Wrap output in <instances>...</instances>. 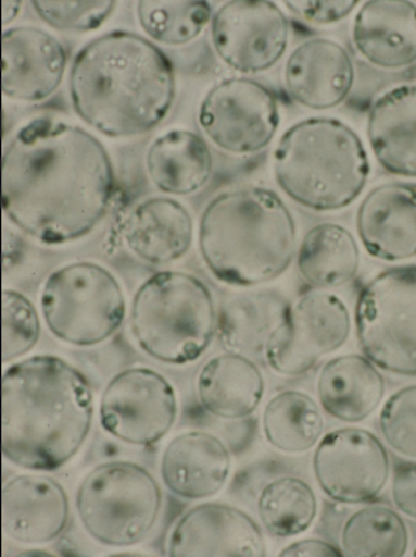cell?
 I'll return each instance as SVG.
<instances>
[{"label":"cell","instance_id":"cell-1","mask_svg":"<svg viewBox=\"0 0 416 557\" xmlns=\"http://www.w3.org/2000/svg\"><path fill=\"white\" fill-rule=\"evenodd\" d=\"M115 188L105 146L83 127L38 117L22 126L3 150V213L45 245L91 234L108 216Z\"/></svg>","mask_w":416,"mask_h":557},{"label":"cell","instance_id":"cell-2","mask_svg":"<svg viewBox=\"0 0 416 557\" xmlns=\"http://www.w3.org/2000/svg\"><path fill=\"white\" fill-rule=\"evenodd\" d=\"M93 416L90 381L61 357L31 356L3 372L2 451L14 466L59 471L83 449Z\"/></svg>","mask_w":416,"mask_h":557},{"label":"cell","instance_id":"cell-3","mask_svg":"<svg viewBox=\"0 0 416 557\" xmlns=\"http://www.w3.org/2000/svg\"><path fill=\"white\" fill-rule=\"evenodd\" d=\"M76 114L109 138L138 137L165 121L176 98L172 61L131 32L94 38L76 54L70 73Z\"/></svg>","mask_w":416,"mask_h":557},{"label":"cell","instance_id":"cell-4","mask_svg":"<svg viewBox=\"0 0 416 557\" xmlns=\"http://www.w3.org/2000/svg\"><path fill=\"white\" fill-rule=\"evenodd\" d=\"M198 245L205 267L218 282L255 288L290 269L298 255V225L275 190L234 188L205 207Z\"/></svg>","mask_w":416,"mask_h":557},{"label":"cell","instance_id":"cell-5","mask_svg":"<svg viewBox=\"0 0 416 557\" xmlns=\"http://www.w3.org/2000/svg\"><path fill=\"white\" fill-rule=\"evenodd\" d=\"M370 159L358 134L339 119L316 116L295 123L279 139L274 174L291 200L315 212L354 203L369 181Z\"/></svg>","mask_w":416,"mask_h":557},{"label":"cell","instance_id":"cell-6","mask_svg":"<svg viewBox=\"0 0 416 557\" xmlns=\"http://www.w3.org/2000/svg\"><path fill=\"white\" fill-rule=\"evenodd\" d=\"M130 332L136 345L154 360L193 363L218 334V312L207 285L193 274L163 270L135 293Z\"/></svg>","mask_w":416,"mask_h":557},{"label":"cell","instance_id":"cell-7","mask_svg":"<svg viewBox=\"0 0 416 557\" xmlns=\"http://www.w3.org/2000/svg\"><path fill=\"white\" fill-rule=\"evenodd\" d=\"M163 492L147 468L129 460L94 467L77 490L76 511L85 531L99 544L130 547L157 523Z\"/></svg>","mask_w":416,"mask_h":557},{"label":"cell","instance_id":"cell-8","mask_svg":"<svg viewBox=\"0 0 416 557\" xmlns=\"http://www.w3.org/2000/svg\"><path fill=\"white\" fill-rule=\"evenodd\" d=\"M41 310L55 338L71 346L93 347L123 327L126 298L109 269L78 261L54 270L46 278Z\"/></svg>","mask_w":416,"mask_h":557},{"label":"cell","instance_id":"cell-9","mask_svg":"<svg viewBox=\"0 0 416 557\" xmlns=\"http://www.w3.org/2000/svg\"><path fill=\"white\" fill-rule=\"evenodd\" d=\"M355 329L360 349L376 368L416 377V265L383 270L360 290Z\"/></svg>","mask_w":416,"mask_h":557},{"label":"cell","instance_id":"cell-10","mask_svg":"<svg viewBox=\"0 0 416 557\" xmlns=\"http://www.w3.org/2000/svg\"><path fill=\"white\" fill-rule=\"evenodd\" d=\"M352 330L345 301L326 290L302 294L288 307L264 346L268 368L286 377L314 370L326 356L348 344Z\"/></svg>","mask_w":416,"mask_h":557},{"label":"cell","instance_id":"cell-11","mask_svg":"<svg viewBox=\"0 0 416 557\" xmlns=\"http://www.w3.org/2000/svg\"><path fill=\"white\" fill-rule=\"evenodd\" d=\"M198 122L223 152L250 156L274 141L281 113L276 94L266 85L250 77H230L207 91Z\"/></svg>","mask_w":416,"mask_h":557},{"label":"cell","instance_id":"cell-12","mask_svg":"<svg viewBox=\"0 0 416 557\" xmlns=\"http://www.w3.org/2000/svg\"><path fill=\"white\" fill-rule=\"evenodd\" d=\"M100 423L115 440L153 447L178 419V397L169 380L149 368H130L109 381L99 405Z\"/></svg>","mask_w":416,"mask_h":557},{"label":"cell","instance_id":"cell-13","mask_svg":"<svg viewBox=\"0 0 416 557\" xmlns=\"http://www.w3.org/2000/svg\"><path fill=\"white\" fill-rule=\"evenodd\" d=\"M314 475L327 497L342 505L371 504L386 490L390 458L386 445L363 428H340L318 442Z\"/></svg>","mask_w":416,"mask_h":557},{"label":"cell","instance_id":"cell-14","mask_svg":"<svg viewBox=\"0 0 416 557\" xmlns=\"http://www.w3.org/2000/svg\"><path fill=\"white\" fill-rule=\"evenodd\" d=\"M213 49L236 73H266L283 58L290 42V22L269 0H231L214 13Z\"/></svg>","mask_w":416,"mask_h":557},{"label":"cell","instance_id":"cell-15","mask_svg":"<svg viewBox=\"0 0 416 557\" xmlns=\"http://www.w3.org/2000/svg\"><path fill=\"white\" fill-rule=\"evenodd\" d=\"M172 557H266L260 524L242 509L218 503L190 508L167 543Z\"/></svg>","mask_w":416,"mask_h":557},{"label":"cell","instance_id":"cell-16","mask_svg":"<svg viewBox=\"0 0 416 557\" xmlns=\"http://www.w3.org/2000/svg\"><path fill=\"white\" fill-rule=\"evenodd\" d=\"M68 54L58 38L36 27H14L2 36V91L8 99L41 102L59 90Z\"/></svg>","mask_w":416,"mask_h":557},{"label":"cell","instance_id":"cell-17","mask_svg":"<svg viewBox=\"0 0 416 557\" xmlns=\"http://www.w3.org/2000/svg\"><path fill=\"white\" fill-rule=\"evenodd\" d=\"M356 71L349 51L330 38L316 37L288 55L283 83L288 97L315 111L335 109L354 89Z\"/></svg>","mask_w":416,"mask_h":557},{"label":"cell","instance_id":"cell-18","mask_svg":"<svg viewBox=\"0 0 416 557\" xmlns=\"http://www.w3.org/2000/svg\"><path fill=\"white\" fill-rule=\"evenodd\" d=\"M71 506L65 487L52 476L24 473L3 485L4 535L24 545H45L66 531Z\"/></svg>","mask_w":416,"mask_h":557},{"label":"cell","instance_id":"cell-19","mask_svg":"<svg viewBox=\"0 0 416 557\" xmlns=\"http://www.w3.org/2000/svg\"><path fill=\"white\" fill-rule=\"evenodd\" d=\"M356 231L374 259L416 258V183L388 182L373 188L358 206Z\"/></svg>","mask_w":416,"mask_h":557},{"label":"cell","instance_id":"cell-20","mask_svg":"<svg viewBox=\"0 0 416 557\" xmlns=\"http://www.w3.org/2000/svg\"><path fill=\"white\" fill-rule=\"evenodd\" d=\"M231 458L226 443L207 432L175 436L160 460L165 487L188 500L212 498L227 484Z\"/></svg>","mask_w":416,"mask_h":557},{"label":"cell","instance_id":"cell-21","mask_svg":"<svg viewBox=\"0 0 416 557\" xmlns=\"http://www.w3.org/2000/svg\"><path fill=\"white\" fill-rule=\"evenodd\" d=\"M125 248L150 265L186 257L194 242V220L186 206L169 197L136 205L119 227Z\"/></svg>","mask_w":416,"mask_h":557},{"label":"cell","instance_id":"cell-22","mask_svg":"<svg viewBox=\"0 0 416 557\" xmlns=\"http://www.w3.org/2000/svg\"><path fill=\"white\" fill-rule=\"evenodd\" d=\"M352 42L373 66L398 71L416 62V4L369 0L356 13Z\"/></svg>","mask_w":416,"mask_h":557},{"label":"cell","instance_id":"cell-23","mask_svg":"<svg viewBox=\"0 0 416 557\" xmlns=\"http://www.w3.org/2000/svg\"><path fill=\"white\" fill-rule=\"evenodd\" d=\"M317 399L322 409L342 423L357 424L379 409L387 382L364 355L331 358L317 379Z\"/></svg>","mask_w":416,"mask_h":557},{"label":"cell","instance_id":"cell-24","mask_svg":"<svg viewBox=\"0 0 416 557\" xmlns=\"http://www.w3.org/2000/svg\"><path fill=\"white\" fill-rule=\"evenodd\" d=\"M367 141L383 171L416 178V85L395 87L367 115Z\"/></svg>","mask_w":416,"mask_h":557},{"label":"cell","instance_id":"cell-25","mask_svg":"<svg viewBox=\"0 0 416 557\" xmlns=\"http://www.w3.org/2000/svg\"><path fill=\"white\" fill-rule=\"evenodd\" d=\"M266 381L250 358L227 352L215 356L200 370L197 394L211 416L226 420L251 417L263 400Z\"/></svg>","mask_w":416,"mask_h":557},{"label":"cell","instance_id":"cell-26","mask_svg":"<svg viewBox=\"0 0 416 557\" xmlns=\"http://www.w3.org/2000/svg\"><path fill=\"white\" fill-rule=\"evenodd\" d=\"M146 164L148 176L160 193L184 197L194 195L207 185L214 158L199 134L175 129L151 143Z\"/></svg>","mask_w":416,"mask_h":557},{"label":"cell","instance_id":"cell-27","mask_svg":"<svg viewBox=\"0 0 416 557\" xmlns=\"http://www.w3.org/2000/svg\"><path fill=\"white\" fill-rule=\"evenodd\" d=\"M299 273L318 290L339 288L358 273V244L346 227L324 222L308 230L295 255Z\"/></svg>","mask_w":416,"mask_h":557},{"label":"cell","instance_id":"cell-28","mask_svg":"<svg viewBox=\"0 0 416 557\" xmlns=\"http://www.w3.org/2000/svg\"><path fill=\"white\" fill-rule=\"evenodd\" d=\"M287 299L275 290H251L236 294L223 305L218 315V334L229 352L259 354L282 321Z\"/></svg>","mask_w":416,"mask_h":557},{"label":"cell","instance_id":"cell-29","mask_svg":"<svg viewBox=\"0 0 416 557\" xmlns=\"http://www.w3.org/2000/svg\"><path fill=\"white\" fill-rule=\"evenodd\" d=\"M325 418L318 404L300 389H285L267 403L262 416L264 436L286 455H303L322 441Z\"/></svg>","mask_w":416,"mask_h":557},{"label":"cell","instance_id":"cell-30","mask_svg":"<svg viewBox=\"0 0 416 557\" xmlns=\"http://www.w3.org/2000/svg\"><path fill=\"white\" fill-rule=\"evenodd\" d=\"M407 548L409 530L403 517L390 507L360 508L343 523V557H403Z\"/></svg>","mask_w":416,"mask_h":557},{"label":"cell","instance_id":"cell-31","mask_svg":"<svg viewBox=\"0 0 416 557\" xmlns=\"http://www.w3.org/2000/svg\"><path fill=\"white\" fill-rule=\"evenodd\" d=\"M317 497L311 485L299 476H279L264 485L257 499V512L270 536L290 539L302 535L316 521Z\"/></svg>","mask_w":416,"mask_h":557},{"label":"cell","instance_id":"cell-32","mask_svg":"<svg viewBox=\"0 0 416 557\" xmlns=\"http://www.w3.org/2000/svg\"><path fill=\"white\" fill-rule=\"evenodd\" d=\"M136 13L149 37L171 47L196 41L214 15L211 4L203 0H141Z\"/></svg>","mask_w":416,"mask_h":557},{"label":"cell","instance_id":"cell-33","mask_svg":"<svg viewBox=\"0 0 416 557\" xmlns=\"http://www.w3.org/2000/svg\"><path fill=\"white\" fill-rule=\"evenodd\" d=\"M2 361L20 360L34 349L41 338V318L30 299L13 289L2 297Z\"/></svg>","mask_w":416,"mask_h":557},{"label":"cell","instance_id":"cell-34","mask_svg":"<svg viewBox=\"0 0 416 557\" xmlns=\"http://www.w3.org/2000/svg\"><path fill=\"white\" fill-rule=\"evenodd\" d=\"M34 11L46 25L86 34L100 28L115 11L114 0H35Z\"/></svg>","mask_w":416,"mask_h":557},{"label":"cell","instance_id":"cell-35","mask_svg":"<svg viewBox=\"0 0 416 557\" xmlns=\"http://www.w3.org/2000/svg\"><path fill=\"white\" fill-rule=\"evenodd\" d=\"M383 441L400 456L416 460V385L400 388L379 416Z\"/></svg>","mask_w":416,"mask_h":557},{"label":"cell","instance_id":"cell-36","mask_svg":"<svg viewBox=\"0 0 416 557\" xmlns=\"http://www.w3.org/2000/svg\"><path fill=\"white\" fill-rule=\"evenodd\" d=\"M287 10L311 25L330 26L346 20L356 10L357 0H287Z\"/></svg>","mask_w":416,"mask_h":557},{"label":"cell","instance_id":"cell-37","mask_svg":"<svg viewBox=\"0 0 416 557\" xmlns=\"http://www.w3.org/2000/svg\"><path fill=\"white\" fill-rule=\"evenodd\" d=\"M391 497L400 512L416 521V463L407 461L395 467Z\"/></svg>","mask_w":416,"mask_h":557},{"label":"cell","instance_id":"cell-38","mask_svg":"<svg viewBox=\"0 0 416 557\" xmlns=\"http://www.w3.org/2000/svg\"><path fill=\"white\" fill-rule=\"evenodd\" d=\"M281 557H343L341 548L319 539L295 541L279 553Z\"/></svg>","mask_w":416,"mask_h":557},{"label":"cell","instance_id":"cell-39","mask_svg":"<svg viewBox=\"0 0 416 557\" xmlns=\"http://www.w3.org/2000/svg\"><path fill=\"white\" fill-rule=\"evenodd\" d=\"M22 3L18 0H3L2 2V25L8 26L18 17Z\"/></svg>","mask_w":416,"mask_h":557},{"label":"cell","instance_id":"cell-40","mask_svg":"<svg viewBox=\"0 0 416 557\" xmlns=\"http://www.w3.org/2000/svg\"><path fill=\"white\" fill-rule=\"evenodd\" d=\"M413 555H414V556H416V548H415V550H414V554H413Z\"/></svg>","mask_w":416,"mask_h":557}]
</instances>
